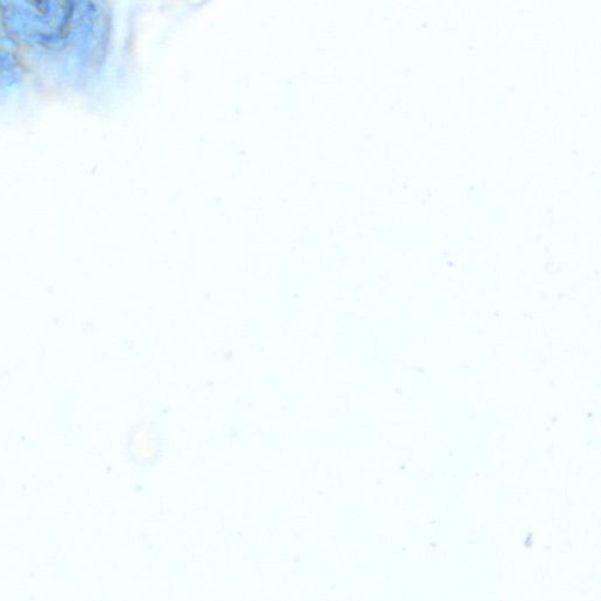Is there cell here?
Listing matches in <instances>:
<instances>
[{
  "label": "cell",
  "instance_id": "6da1fadb",
  "mask_svg": "<svg viewBox=\"0 0 601 601\" xmlns=\"http://www.w3.org/2000/svg\"><path fill=\"white\" fill-rule=\"evenodd\" d=\"M167 451V442L158 425L151 421L135 422L126 432L124 454L138 467H153Z\"/></svg>",
  "mask_w": 601,
  "mask_h": 601
}]
</instances>
